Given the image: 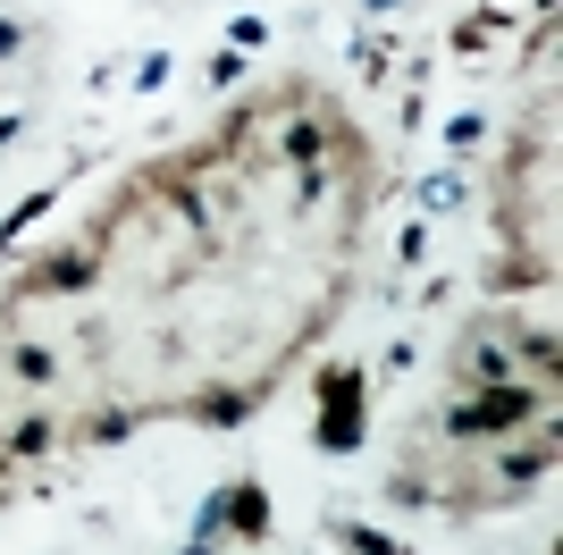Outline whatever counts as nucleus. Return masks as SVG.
I'll use <instances>...</instances> for the list:
<instances>
[{"label":"nucleus","instance_id":"1","mask_svg":"<svg viewBox=\"0 0 563 555\" xmlns=\"http://www.w3.org/2000/svg\"><path fill=\"white\" fill-rule=\"evenodd\" d=\"M555 413V388H539V379H496V388H463L438 413V429H446L454 446H496L514 438V429H530V421Z\"/></svg>","mask_w":563,"mask_h":555},{"label":"nucleus","instance_id":"2","mask_svg":"<svg viewBox=\"0 0 563 555\" xmlns=\"http://www.w3.org/2000/svg\"><path fill=\"white\" fill-rule=\"evenodd\" d=\"M311 395H320V421H311V446H320L329 463L362 455V446H371V370H362V362H320Z\"/></svg>","mask_w":563,"mask_h":555},{"label":"nucleus","instance_id":"3","mask_svg":"<svg viewBox=\"0 0 563 555\" xmlns=\"http://www.w3.org/2000/svg\"><path fill=\"white\" fill-rule=\"evenodd\" d=\"M555 471V413L547 421H530V429H514V446L496 455V471H488V488L471 497V505H514V497H530V488Z\"/></svg>","mask_w":563,"mask_h":555},{"label":"nucleus","instance_id":"4","mask_svg":"<svg viewBox=\"0 0 563 555\" xmlns=\"http://www.w3.org/2000/svg\"><path fill=\"white\" fill-rule=\"evenodd\" d=\"M101 278V236H85V244H51V253L25 261L18 278V303H59V295H93Z\"/></svg>","mask_w":563,"mask_h":555},{"label":"nucleus","instance_id":"5","mask_svg":"<svg viewBox=\"0 0 563 555\" xmlns=\"http://www.w3.org/2000/svg\"><path fill=\"white\" fill-rule=\"evenodd\" d=\"M269 531H278L269 488H261V480H228V538H235V547H269Z\"/></svg>","mask_w":563,"mask_h":555},{"label":"nucleus","instance_id":"6","mask_svg":"<svg viewBox=\"0 0 563 555\" xmlns=\"http://www.w3.org/2000/svg\"><path fill=\"white\" fill-rule=\"evenodd\" d=\"M261 395L269 388H202L186 404V421H202V429H244V421L261 413Z\"/></svg>","mask_w":563,"mask_h":555},{"label":"nucleus","instance_id":"7","mask_svg":"<svg viewBox=\"0 0 563 555\" xmlns=\"http://www.w3.org/2000/svg\"><path fill=\"white\" fill-rule=\"evenodd\" d=\"M51 446H59V413H25V421H9V429H0V471H18V463L51 455Z\"/></svg>","mask_w":563,"mask_h":555},{"label":"nucleus","instance_id":"8","mask_svg":"<svg viewBox=\"0 0 563 555\" xmlns=\"http://www.w3.org/2000/svg\"><path fill=\"white\" fill-rule=\"evenodd\" d=\"M320 538H336L345 555H412L396 531H378V522H345V513H329V522H320Z\"/></svg>","mask_w":563,"mask_h":555},{"label":"nucleus","instance_id":"9","mask_svg":"<svg viewBox=\"0 0 563 555\" xmlns=\"http://www.w3.org/2000/svg\"><path fill=\"white\" fill-rule=\"evenodd\" d=\"M336 127H329V118H286V135H278V161H295V168H311V161H329V152H336Z\"/></svg>","mask_w":563,"mask_h":555},{"label":"nucleus","instance_id":"10","mask_svg":"<svg viewBox=\"0 0 563 555\" xmlns=\"http://www.w3.org/2000/svg\"><path fill=\"white\" fill-rule=\"evenodd\" d=\"M0 362H9V379H25V388H59V353L34 346V337H18V346L0 353Z\"/></svg>","mask_w":563,"mask_h":555},{"label":"nucleus","instance_id":"11","mask_svg":"<svg viewBox=\"0 0 563 555\" xmlns=\"http://www.w3.org/2000/svg\"><path fill=\"white\" fill-rule=\"evenodd\" d=\"M463 194H471L463 161H454V168H438V177H421V219H454V210H463Z\"/></svg>","mask_w":563,"mask_h":555},{"label":"nucleus","instance_id":"12","mask_svg":"<svg viewBox=\"0 0 563 555\" xmlns=\"http://www.w3.org/2000/svg\"><path fill=\"white\" fill-rule=\"evenodd\" d=\"M51 210H59V185H34V194H25V203L9 210V219H0V253H9V244H18L25 228H43Z\"/></svg>","mask_w":563,"mask_h":555},{"label":"nucleus","instance_id":"13","mask_svg":"<svg viewBox=\"0 0 563 555\" xmlns=\"http://www.w3.org/2000/svg\"><path fill=\"white\" fill-rule=\"evenodd\" d=\"M438 143H446V161H471V152L488 143V110H454L446 127H438Z\"/></svg>","mask_w":563,"mask_h":555},{"label":"nucleus","instance_id":"14","mask_svg":"<svg viewBox=\"0 0 563 555\" xmlns=\"http://www.w3.org/2000/svg\"><path fill=\"white\" fill-rule=\"evenodd\" d=\"M378 497H387V505H446V488L429 480V471H387Z\"/></svg>","mask_w":563,"mask_h":555},{"label":"nucleus","instance_id":"15","mask_svg":"<svg viewBox=\"0 0 563 555\" xmlns=\"http://www.w3.org/2000/svg\"><path fill=\"white\" fill-rule=\"evenodd\" d=\"M521 286H555V261H496L488 295H521Z\"/></svg>","mask_w":563,"mask_h":555},{"label":"nucleus","instance_id":"16","mask_svg":"<svg viewBox=\"0 0 563 555\" xmlns=\"http://www.w3.org/2000/svg\"><path fill=\"white\" fill-rule=\"evenodd\" d=\"M168 76H177V59H168V51H143L135 76H126V92H143V101H152V92H168Z\"/></svg>","mask_w":563,"mask_h":555},{"label":"nucleus","instance_id":"17","mask_svg":"<svg viewBox=\"0 0 563 555\" xmlns=\"http://www.w3.org/2000/svg\"><path fill=\"white\" fill-rule=\"evenodd\" d=\"M244 76H253V59H244V51H211V59H202V85H211V92H235Z\"/></svg>","mask_w":563,"mask_h":555},{"label":"nucleus","instance_id":"18","mask_svg":"<svg viewBox=\"0 0 563 555\" xmlns=\"http://www.w3.org/2000/svg\"><path fill=\"white\" fill-rule=\"evenodd\" d=\"M496 34H505V9H479V18H463V25H454V51H488Z\"/></svg>","mask_w":563,"mask_h":555},{"label":"nucleus","instance_id":"19","mask_svg":"<svg viewBox=\"0 0 563 555\" xmlns=\"http://www.w3.org/2000/svg\"><path fill=\"white\" fill-rule=\"evenodd\" d=\"M228 51H244V59H253V51H269V18L235 9V18H228Z\"/></svg>","mask_w":563,"mask_h":555},{"label":"nucleus","instance_id":"20","mask_svg":"<svg viewBox=\"0 0 563 555\" xmlns=\"http://www.w3.org/2000/svg\"><path fill=\"white\" fill-rule=\"evenodd\" d=\"M135 429H143V413H93V421H85V438H93V446H126Z\"/></svg>","mask_w":563,"mask_h":555},{"label":"nucleus","instance_id":"21","mask_svg":"<svg viewBox=\"0 0 563 555\" xmlns=\"http://www.w3.org/2000/svg\"><path fill=\"white\" fill-rule=\"evenodd\" d=\"M353 68L371 76V85H387V76H396V51L378 43V34H362V43H353Z\"/></svg>","mask_w":563,"mask_h":555},{"label":"nucleus","instance_id":"22","mask_svg":"<svg viewBox=\"0 0 563 555\" xmlns=\"http://www.w3.org/2000/svg\"><path fill=\"white\" fill-rule=\"evenodd\" d=\"M320 203H329V161L295 168V210H320Z\"/></svg>","mask_w":563,"mask_h":555},{"label":"nucleus","instance_id":"23","mask_svg":"<svg viewBox=\"0 0 563 555\" xmlns=\"http://www.w3.org/2000/svg\"><path fill=\"white\" fill-rule=\"evenodd\" d=\"M429 253V219H404L396 228V261H421Z\"/></svg>","mask_w":563,"mask_h":555},{"label":"nucleus","instance_id":"24","mask_svg":"<svg viewBox=\"0 0 563 555\" xmlns=\"http://www.w3.org/2000/svg\"><path fill=\"white\" fill-rule=\"evenodd\" d=\"M25 43H34V25H25V18H9V9H0V59H18Z\"/></svg>","mask_w":563,"mask_h":555},{"label":"nucleus","instance_id":"25","mask_svg":"<svg viewBox=\"0 0 563 555\" xmlns=\"http://www.w3.org/2000/svg\"><path fill=\"white\" fill-rule=\"evenodd\" d=\"M404 9H412V0H362V18H371V25H396Z\"/></svg>","mask_w":563,"mask_h":555},{"label":"nucleus","instance_id":"26","mask_svg":"<svg viewBox=\"0 0 563 555\" xmlns=\"http://www.w3.org/2000/svg\"><path fill=\"white\" fill-rule=\"evenodd\" d=\"M18 135H25V110H0V152H9Z\"/></svg>","mask_w":563,"mask_h":555},{"label":"nucleus","instance_id":"27","mask_svg":"<svg viewBox=\"0 0 563 555\" xmlns=\"http://www.w3.org/2000/svg\"><path fill=\"white\" fill-rule=\"evenodd\" d=\"M9 497H18V488H9V471H0V505H9Z\"/></svg>","mask_w":563,"mask_h":555},{"label":"nucleus","instance_id":"28","mask_svg":"<svg viewBox=\"0 0 563 555\" xmlns=\"http://www.w3.org/2000/svg\"><path fill=\"white\" fill-rule=\"evenodd\" d=\"M177 555H219V547H177Z\"/></svg>","mask_w":563,"mask_h":555}]
</instances>
